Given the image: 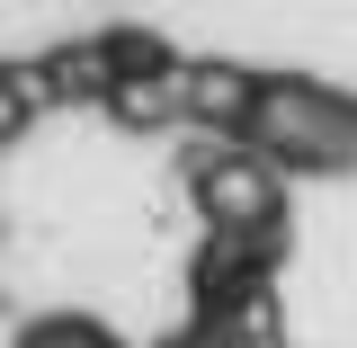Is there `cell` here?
Here are the masks:
<instances>
[{
  "label": "cell",
  "instance_id": "obj_1",
  "mask_svg": "<svg viewBox=\"0 0 357 348\" xmlns=\"http://www.w3.org/2000/svg\"><path fill=\"white\" fill-rule=\"evenodd\" d=\"M241 143L277 179H340V170H357V89L304 81V72H259Z\"/></svg>",
  "mask_w": 357,
  "mask_h": 348
},
{
  "label": "cell",
  "instance_id": "obj_2",
  "mask_svg": "<svg viewBox=\"0 0 357 348\" xmlns=\"http://www.w3.org/2000/svg\"><path fill=\"white\" fill-rule=\"evenodd\" d=\"M178 188H188V206L206 232H268V223H286V179L268 170L250 143H188L178 152Z\"/></svg>",
  "mask_w": 357,
  "mask_h": 348
},
{
  "label": "cell",
  "instance_id": "obj_3",
  "mask_svg": "<svg viewBox=\"0 0 357 348\" xmlns=\"http://www.w3.org/2000/svg\"><path fill=\"white\" fill-rule=\"evenodd\" d=\"M9 348H126L98 312H36V321H18V340Z\"/></svg>",
  "mask_w": 357,
  "mask_h": 348
},
{
  "label": "cell",
  "instance_id": "obj_4",
  "mask_svg": "<svg viewBox=\"0 0 357 348\" xmlns=\"http://www.w3.org/2000/svg\"><path fill=\"white\" fill-rule=\"evenodd\" d=\"M45 107H54V98H45V81H36V63H0V152H9L18 134L36 126Z\"/></svg>",
  "mask_w": 357,
  "mask_h": 348
}]
</instances>
